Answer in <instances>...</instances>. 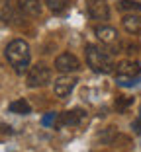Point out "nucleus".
<instances>
[{
  "label": "nucleus",
  "instance_id": "obj_9",
  "mask_svg": "<svg viewBox=\"0 0 141 152\" xmlns=\"http://www.w3.org/2000/svg\"><path fill=\"white\" fill-rule=\"evenodd\" d=\"M116 72H118V76L133 78V76H139L141 66H139L137 61H122L120 64H116Z\"/></svg>",
  "mask_w": 141,
  "mask_h": 152
},
{
  "label": "nucleus",
  "instance_id": "obj_15",
  "mask_svg": "<svg viewBox=\"0 0 141 152\" xmlns=\"http://www.w3.org/2000/svg\"><path fill=\"white\" fill-rule=\"evenodd\" d=\"M43 2L47 4V8H49L53 14L65 12V10H67V6H69V0H43Z\"/></svg>",
  "mask_w": 141,
  "mask_h": 152
},
{
  "label": "nucleus",
  "instance_id": "obj_13",
  "mask_svg": "<svg viewBox=\"0 0 141 152\" xmlns=\"http://www.w3.org/2000/svg\"><path fill=\"white\" fill-rule=\"evenodd\" d=\"M8 109L12 113H18V115H27V113L32 111V107H30V103H27V99H24V98H20V99H16V102H12L8 105Z\"/></svg>",
  "mask_w": 141,
  "mask_h": 152
},
{
  "label": "nucleus",
  "instance_id": "obj_7",
  "mask_svg": "<svg viewBox=\"0 0 141 152\" xmlns=\"http://www.w3.org/2000/svg\"><path fill=\"white\" fill-rule=\"evenodd\" d=\"M84 119V111L73 109V111H65L57 117V127H75Z\"/></svg>",
  "mask_w": 141,
  "mask_h": 152
},
{
  "label": "nucleus",
  "instance_id": "obj_1",
  "mask_svg": "<svg viewBox=\"0 0 141 152\" xmlns=\"http://www.w3.org/2000/svg\"><path fill=\"white\" fill-rule=\"evenodd\" d=\"M4 57H6V61L12 64L14 70L18 72V74H22V72H26L27 66H30V58H32L30 45L24 39L10 41V43L6 45V49H4Z\"/></svg>",
  "mask_w": 141,
  "mask_h": 152
},
{
  "label": "nucleus",
  "instance_id": "obj_4",
  "mask_svg": "<svg viewBox=\"0 0 141 152\" xmlns=\"http://www.w3.org/2000/svg\"><path fill=\"white\" fill-rule=\"evenodd\" d=\"M55 68L63 74H71V72H77L80 68V61L71 53H63L55 58Z\"/></svg>",
  "mask_w": 141,
  "mask_h": 152
},
{
  "label": "nucleus",
  "instance_id": "obj_6",
  "mask_svg": "<svg viewBox=\"0 0 141 152\" xmlns=\"http://www.w3.org/2000/svg\"><path fill=\"white\" fill-rule=\"evenodd\" d=\"M86 10L90 14V18H94V20L110 18V6L106 0H86Z\"/></svg>",
  "mask_w": 141,
  "mask_h": 152
},
{
  "label": "nucleus",
  "instance_id": "obj_3",
  "mask_svg": "<svg viewBox=\"0 0 141 152\" xmlns=\"http://www.w3.org/2000/svg\"><path fill=\"white\" fill-rule=\"evenodd\" d=\"M51 82V70L49 66L45 64H35V66L30 68L27 72V78H26V84L27 88H41V86H47Z\"/></svg>",
  "mask_w": 141,
  "mask_h": 152
},
{
  "label": "nucleus",
  "instance_id": "obj_19",
  "mask_svg": "<svg viewBox=\"0 0 141 152\" xmlns=\"http://www.w3.org/2000/svg\"><path fill=\"white\" fill-rule=\"evenodd\" d=\"M133 131H135L137 134H141V109H139V117H137V121L133 123Z\"/></svg>",
  "mask_w": 141,
  "mask_h": 152
},
{
  "label": "nucleus",
  "instance_id": "obj_2",
  "mask_svg": "<svg viewBox=\"0 0 141 152\" xmlns=\"http://www.w3.org/2000/svg\"><path fill=\"white\" fill-rule=\"evenodd\" d=\"M86 63L98 74H110L112 70H116L112 53L102 49V47H96V45H88L86 47Z\"/></svg>",
  "mask_w": 141,
  "mask_h": 152
},
{
  "label": "nucleus",
  "instance_id": "obj_18",
  "mask_svg": "<svg viewBox=\"0 0 141 152\" xmlns=\"http://www.w3.org/2000/svg\"><path fill=\"white\" fill-rule=\"evenodd\" d=\"M55 117H57V115H55V113H47V115L43 117V119H41V125H43V127H49L51 123H53V121H55Z\"/></svg>",
  "mask_w": 141,
  "mask_h": 152
},
{
  "label": "nucleus",
  "instance_id": "obj_14",
  "mask_svg": "<svg viewBox=\"0 0 141 152\" xmlns=\"http://www.w3.org/2000/svg\"><path fill=\"white\" fill-rule=\"evenodd\" d=\"M118 10L120 12H141V4L137 0H120Z\"/></svg>",
  "mask_w": 141,
  "mask_h": 152
},
{
  "label": "nucleus",
  "instance_id": "obj_10",
  "mask_svg": "<svg viewBox=\"0 0 141 152\" xmlns=\"http://www.w3.org/2000/svg\"><path fill=\"white\" fill-rule=\"evenodd\" d=\"M122 23H123V29L128 33H139L141 31V16H137V14H128L122 20Z\"/></svg>",
  "mask_w": 141,
  "mask_h": 152
},
{
  "label": "nucleus",
  "instance_id": "obj_16",
  "mask_svg": "<svg viewBox=\"0 0 141 152\" xmlns=\"http://www.w3.org/2000/svg\"><path fill=\"white\" fill-rule=\"evenodd\" d=\"M139 84V76H133V78H128V76H118V86L122 88H131V86Z\"/></svg>",
  "mask_w": 141,
  "mask_h": 152
},
{
  "label": "nucleus",
  "instance_id": "obj_5",
  "mask_svg": "<svg viewBox=\"0 0 141 152\" xmlns=\"http://www.w3.org/2000/svg\"><path fill=\"white\" fill-rule=\"evenodd\" d=\"M77 82H78V80L75 78V76H69V74H65V76H61V78H57V80H55V84H53L55 96H59V98H67V96L75 90Z\"/></svg>",
  "mask_w": 141,
  "mask_h": 152
},
{
  "label": "nucleus",
  "instance_id": "obj_11",
  "mask_svg": "<svg viewBox=\"0 0 141 152\" xmlns=\"http://www.w3.org/2000/svg\"><path fill=\"white\" fill-rule=\"evenodd\" d=\"M18 6L27 16H39L41 14V2L39 0H18Z\"/></svg>",
  "mask_w": 141,
  "mask_h": 152
},
{
  "label": "nucleus",
  "instance_id": "obj_8",
  "mask_svg": "<svg viewBox=\"0 0 141 152\" xmlns=\"http://www.w3.org/2000/svg\"><path fill=\"white\" fill-rule=\"evenodd\" d=\"M94 33H96V37L102 41L104 45H114V43H118V31H116L112 26H98L94 29Z\"/></svg>",
  "mask_w": 141,
  "mask_h": 152
},
{
  "label": "nucleus",
  "instance_id": "obj_17",
  "mask_svg": "<svg viewBox=\"0 0 141 152\" xmlns=\"http://www.w3.org/2000/svg\"><path fill=\"white\" fill-rule=\"evenodd\" d=\"M131 102H133L131 98H118L116 107H118V109H125V107H129V105H131Z\"/></svg>",
  "mask_w": 141,
  "mask_h": 152
},
{
  "label": "nucleus",
  "instance_id": "obj_12",
  "mask_svg": "<svg viewBox=\"0 0 141 152\" xmlns=\"http://www.w3.org/2000/svg\"><path fill=\"white\" fill-rule=\"evenodd\" d=\"M16 20V14H14V8L10 4V0H0V22H12Z\"/></svg>",
  "mask_w": 141,
  "mask_h": 152
}]
</instances>
